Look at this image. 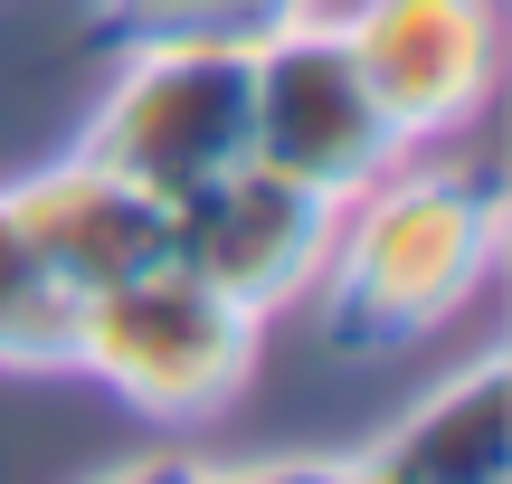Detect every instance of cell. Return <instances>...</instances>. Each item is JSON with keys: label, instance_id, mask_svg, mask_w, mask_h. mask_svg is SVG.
I'll return each instance as SVG.
<instances>
[{"label": "cell", "instance_id": "6da1fadb", "mask_svg": "<svg viewBox=\"0 0 512 484\" xmlns=\"http://www.w3.org/2000/svg\"><path fill=\"white\" fill-rule=\"evenodd\" d=\"M503 266V171L484 152H399L361 200H342L323 257L332 352H408L494 285Z\"/></svg>", "mask_w": 512, "mask_h": 484}, {"label": "cell", "instance_id": "7a4b0ae2", "mask_svg": "<svg viewBox=\"0 0 512 484\" xmlns=\"http://www.w3.org/2000/svg\"><path fill=\"white\" fill-rule=\"evenodd\" d=\"M256 352H266V314L228 304L181 257H152L133 276L76 295L67 371H86L95 390H114L152 428H209L256 380Z\"/></svg>", "mask_w": 512, "mask_h": 484}, {"label": "cell", "instance_id": "3957f363", "mask_svg": "<svg viewBox=\"0 0 512 484\" xmlns=\"http://www.w3.org/2000/svg\"><path fill=\"white\" fill-rule=\"evenodd\" d=\"M105 171L181 209L228 162H247V38H143L114 48V76L86 114V143Z\"/></svg>", "mask_w": 512, "mask_h": 484}, {"label": "cell", "instance_id": "277c9868", "mask_svg": "<svg viewBox=\"0 0 512 484\" xmlns=\"http://www.w3.org/2000/svg\"><path fill=\"white\" fill-rule=\"evenodd\" d=\"M399 152L408 143L389 133L342 19L294 10L247 38V162L285 171V181L323 190V200H361Z\"/></svg>", "mask_w": 512, "mask_h": 484}, {"label": "cell", "instance_id": "5b68a950", "mask_svg": "<svg viewBox=\"0 0 512 484\" xmlns=\"http://www.w3.org/2000/svg\"><path fill=\"white\" fill-rule=\"evenodd\" d=\"M332 228H342V200H323V190L285 181L266 162H228L209 190H190L171 209V257L200 285H219L228 304L275 323L285 304H304L323 285Z\"/></svg>", "mask_w": 512, "mask_h": 484}, {"label": "cell", "instance_id": "8992f818", "mask_svg": "<svg viewBox=\"0 0 512 484\" xmlns=\"http://www.w3.org/2000/svg\"><path fill=\"white\" fill-rule=\"evenodd\" d=\"M342 38L408 152H437L494 105L503 76V10L494 0H361Z\"/></svg>", "mask_w": 512, "mask_h": 484}, {"label": "cell", "instance_id": "52a82bcc", "mask_svg": "<svg viewBox=\"0 0 512 484\" xmlns=\"http://www.w3.org/2000/svg\"><path fill=\"white\" fill-rule=\"evenodd\" d=\"M0 200H10L19 238L48 257V276L67 285V295H95V285L171 257V209L152 200V190H133L124 171H105L95 152L38 162L29 181H10Z\"/></svg>", "mask_w": 512, "mask_h": 484}, {"label": "cell", "instance_id": "ba28073f", "mask_svg": "<svg viewBox=\"0 0 512 484\" xmlns=\"http://www.w3.org/2000/svg\"><path fill=\"white\" fill-rule=\"evenodd\" d=\"M361 456L389 484H512V371H503V352H475L456 380L408 399L380 428V447H361Z\"/></svg>", "mask_w": 512, "mask_h": 484}, {"label": "cell", "instance_id": "9c48e42d", "mask_svg": "<svg viewBox=\"0 0 512 484\" xmlns=\"http://www.w3.org/2000/svg\"><path fill=\"white\" fill-rule=\"evenodd\" d=\"M76 342V295L48 276L29 238H19L10 200H0V371H67Z\"/></svg>", "mask_w": 512, "mask_h": 484}, {"label": "cell", "instance_id": "30bf717a", "mask_svg": "<svg viewBox=\"0 0 512 484\" xmlns=\"http://www.w3.org/2000/svg\"><path fill=\"white\" fill-rule=\"evenodd\" d=\"M313 0H95L86 48H143V38H256Z\"/></svg>", "mask_w": 512, "mask_h": 484}, {"label": "cell", "instance_id": "8fae6325", "mask_svg": "<svg viewBox=\"0 0 512 484\" xmlns=\"http://www.w3.org/2000/svg\"><path fill=\"white\" fill-rule=\"evenodd\" d=\"M209 484H389L370 456H256V466H209Z\"/></svg>", "mask_w": 512, "mask_h": 484}, {"label": "cell", "instance_id": "7c38bea8", "mask_svg": "<svg viewBox=\"0 0 512 484\" xmlns=\"http://www.w3.org/2000/svg\"><path fill=\"white\" fill-rule=\"evenodd\" d=\"M95 484H209V466H200V456H143V466H114Z\"/></svg>", "mask_w": 512, "mask_h": 484}]
</instances>
